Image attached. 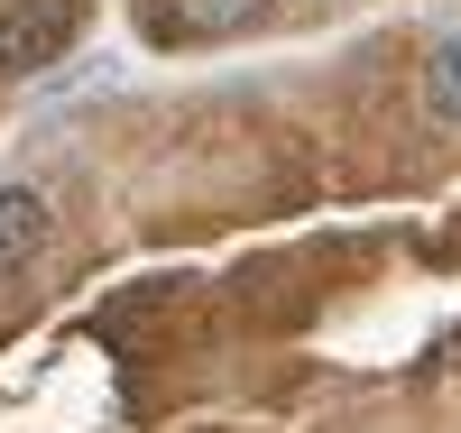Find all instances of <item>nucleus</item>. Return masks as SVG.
Masks as SVG:
<instances>
[{"instance_id":"nucleus-1","label":"nucleus","mask_w":461,"mask_h":433,"mask_svg":"<svg viewBox=\"0 0 461 433\" xmlns=\"http://www.w3.org/2000/svg\"><path fill=\"white\" fill-rule=\"evenodd\" d=\"M74 28H84V10L74 0H10L0 10V74H47L65 47H74Z\"/></svg>"},{"instance_id":"nucleus-2","label":"nucleus","mask_w":461,"mask_h":433,"mask_svg":"<svg viewBox=\"0 0 461 433\" xmlns=\"http://www.w3.org/2000/svg\"><path fill=\"white\" fill-rule=\"evenodd\" d=\"M37 249H47V194L37 185H0V277H19Z\"/></svg>"},{"instance_id":"nucleus-3","label":"nucleus","mask_w":461,"mask_h":433,"mask_svg":"<svg viewBox=\"0 0 461 433\" xmlns=\"http://www.w3.org/2000/svg\"><path fill=\"white\" fill-rule=\"evenodd\" d=\"M267 10V0H158V37H230V28H249Z\"/></svg>"},{"instance_id":"nucleus-4","label":"nucleus","mask_w":461,"mask_h":433,"mask_svg":"<svg viewBox=\"0 0 461 433\" xmlns=\"http://www.w3.org/2000/svg\"><path fill=\"white\" fill-rule=\"evenodd\" d=\"M425 102H434L443 130H461V37H452V47H434V65H425Z\"/></svg>"}]
</instances>
